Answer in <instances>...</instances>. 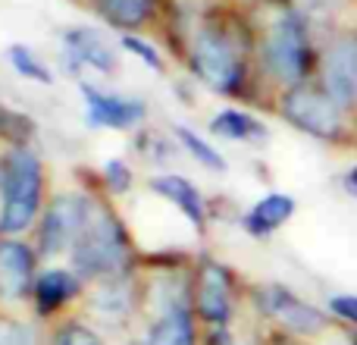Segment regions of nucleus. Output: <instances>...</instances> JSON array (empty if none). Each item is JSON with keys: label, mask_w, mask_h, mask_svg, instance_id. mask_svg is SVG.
Returning <instances> with one entry per match:
<instances>
[{"label": "nucleus", "mask_w": 357, "mask_h": 345, "mask_svg": "<svg viewBox=\"0 0 357 345\" xmlns=\"http://www.w3.org/2000/svg\"><path fill=\"white\" fill-rule=\"evenodd\" d=\"M329 308L339 317H345L348 323H357V295H335L333 302H329Z\"/></svg>", "instance_id": "26"}, {"label": "nucleus", "mask_w": 357, "mask_h": 345, "mask_svg": "<svg viewBox=\"0 0 357 345\" xmlns=\"http://www.w3.org/2000/svg\"><path fill=\"white\" fill-rule=\"evenodd\" d=\"M291 214H295V201H291L289 195H282V191H273V195L260 198L251 207V214H248V229L257 235L273 233V229L282 226Z\"/></svg>", "instance_id": "14"}, {"label": "nucleus", "mask_w": 357, "mask_h": 345, "mask_svg": "<svg viewBox=\"0 0 357 345\" xmlns=\"http://www.w3.org/2000/svg\"><path fill=\"white\" fill-rule=\"evenodd\" d=\"M282 113L291 126L304 129L307 135H317V138H339L342 135V113H339V104H335L329 94H320V91H289L282 98Z\"/></svg>", "instance_id": "4"}, {"label": "nucleus", "mask_w": 357, "mask_h": 345, "mask_svg": "<svg viewBox=\"0 0 357 345\" xmlns=\"http://www.w3.org/2000/svg\"><path fill=\"white\" fill-rule=\"evenodd\" d=\"M176 135H178V142L185 145V151H188V154L195 157L197 163H204L207 170H220V172L226 170V161H222V154H220V151H216L210 142H204L201 135H195V132L185 129V126H178Z\"/></svg>", "instance_id": "20"}, {"label": "nucleus", "mask_w": 357, "mask_h": 345, "mask_svg": "<svg viewBox=\"0 0 357 345\" xmlns=\"http://www.w3.org/2000/svg\"><path fill=\"white\" fill-rule=\"evenodd\" d=\"M35 258L22 242H0V298L16 302L31 289Z\"/></svg>", "instance_id": "10"}, {"label": "nucleus", "mask_w": 357, "mask_h": 345, "mask_svg": "<svg viewBox=\"0 0 357 345\" xmlns=\"http://www.w3.org/2000/svg\"><path fill=\"white\" fill-rule=\"evenodd\" d=\"M345 185H348V191H351V195L357 198V167H354V170L345 176Z\"/></svg>", "instance_id": "27"}, {"label": "nucleus", "mask_w": 357, "mask_h": 345, "mask_svg": "<svg viewBox=\"0 0 357 345\" xmlns=\"http://www.w3.org/2000/svg\"><path fill=\"white\" fill-rule=\"evenodd\" d=\"M148 345H195V327H191L188 308H169L154 323Z\"/></svg>", "instance_id": "16"}, {"label": "nucleus", "mask_w": 357, "mask_h": 345, "mask_svg": "<svg viewBox=\"0 0 357 345\" xmlns=\"http://www.w3.org/2000/svg\"><path fill=\"white\" fill-rule=\"evenodd\" d=\"M104 176H107V182H110V189H113V191H129V185H132V172H129V167H126L123 161H107Z\"/></svg>", "instance_id": "25"}, {"label": "nucleus", "mask_w": 357, "mask_h": 345, "mask_svg": "<svg viewBox=\"0 0 357 345\" xmlns=\"http://www.w3.org/2000/svg\"><path fill=\"white\" fill-rule=\"evenodd\" d=\"M260 308L270 317H276L282 327L295 330V333H301V336H314L326 327V317H323L314 304L301 302V298L291 295L282 286H266V289H260Z\"/></svg>", "instance_id": "7"}, {"label": "nucleus", "mask_w": 357, "mask_h": 345, "mask_svg": "<svg viewBox=\"0 0 357 345\" xmlns=\"http://www.w3.org/2000/svg\"><path fill=\"white\" fill-rule=\"evenodd\" d=\"M10 63L19 75H25V79H31V82H41V85H50V82H54L47 69L35 60V54H31L29 47H22V44H13L10 47Z\"/></svg>", "instance_id": "21"}, {"label": "nucleus", "mask_w": 357, "mask_h": 345, "mask_svg": "<svg viewBox=\"0 0 357 345\" xmlns=\"http://www.w3.org/2000/svg\"><path fill=\"white\" fill-rule=\"evenodd\" d=\"M197 311L210 323H226L229 317V277L222 267L204 264L197 277Z\"/></svg>", "instance_id": "12"}, {"label": "nucleus", "mask_w": 357, "mask_h": 345, "mask_svg": "<svg viewBox=\"0 0 357 345\" xmlns=\"http://www.w3.org/2000/svg\"><path fill=\"white\" fill-rule=\"evenodd\" d=\"M82 98H85L88 123L104 126V129H132L135 123H142L144 104L132 98H116V94L98 91L91 85H82Z\"/></svg>", "instance_id": "8"}, {"label": "nucleus", "mask_w": 357, "mask_h": 345, "mask_svg": "<svg viewBox=\"0 0 357 345\" xmlns=\"http://www.w3.org/2000/svg\"><path fill=\"white\" fill-rule=\"evenodd\" d=\"M154 0H100V10L113 25H138L142 19H148Z\"/></svg>", "instance_id": "18"}, {"label": "nucleus", "mask_w": 357, "mask_h": 345, "mask_svg": "<svg viewBox=\"0 0 357 345\" xmlns=\"http://www.w3.org/2000/svg\"><path fill=\"white\" fill-rule=\"evenodd\" d=\"M191 66L216 91H232L241 79L238 57L220 31H197L191 44Z\"/></svg>", "instance_id": "3"}, {"label": "nucleus", "mask_w": 357, "mask_h": 345, "mask_svg": "<svg viewBox=\"0 0 357 345\" xmlns=\"http://www.w3.org/2000/svg\"><path fill=\"white\" fill-rule=\"evenodd\" d=\"M210 129L220 138H232V142H260L266 138V126L257 117L241 110H222L210 119Z\"/></svg>", "instance_id": "15"}, {"label": "nucleus", "mask_w": 357, "mask_h": 345, "mask_svg": "<svg viewBox=\"0 0 357 345\" xmlns=\"http://www.w3.org/2000/svg\"><path fill=\"white\" fill-rule=\"evenodd\" d=\"M94 308L100 311V314H107L110 321H116V317H126L132 308V292L126 283H119V279H113L110 286H104V289L98 292V298H94Z\"/></svg>", "instance_id": "19"}, {"label": "nucleus", "mask_w": 357, "mask_h": 345, "mask_svg": "<svg viewBox=\"0 0 357 345\" xmlns=\"http://www.w3.org/2000/svg\"><path fill=\"white\" fill-rule=\"evenodd\" d=\"M35 292H38V308L54 311L79 292V283H75V277L69 270H47L41 279H38Z\"/></svg>", "instance_id": "17"}, {"label": "nucleus", "mask_w": 357, "mask_h": 345, "mask_svg": "<svg viewBox=\"0 0 357 345\" xmlns=\"http://www.w3.org/2000/svg\"><path fill=\"white\" fill-rule=\"evenodd\" d=\"M91 204L79 195H60L44 214V226H41V254L54 258V254L66 251L75 245V239L82 235V226L88 220Z\"/></svg>", "instance_id": "6"}, {"label": "nucleus", "mask_w": 357, "mask_h": 345, "mask_svg": "<svg viewBox=\"0 0 357 345\" xmlns=\"http://www.w3.org/2000/svg\"><path fill=\"white\" fill-rule=\"evenodd\" d=\"M151 189L157 191L160 198H167V201H173L178 210H182L185 216H188L195 226H201L204 223V201H201V191L195 189V185L188 182V179L182 176H157L154 182H151Z\"/></svg>", "instance_id": "13"}, {"label": "nucleus", "mask_w": 357, "mask_h": 345, "mask_svg": "<svg viewBox=\"0 0 357 345\" xmlns=\"http://www.w3.org/2000/svg\"><path fill=\"white\" fill-rule=\"evenodd\" d=\"M123 47H126V50H132L135 57H142V60L148 63L151 69H160V63H163V60H160V54H157V50L151 47L148 41H142V38H135V35H126V38H123Z\"/></svg>", "instance_id": "24"}, {"label": "nucleus", "mask_w": 357, "mask_h": 345, "mask_svg": "<svg viewBox=\"0 0 357 345\" xmlns=\"http://www.w3.org/2000/svg\"><path fill=\"white\" fill-rule=\"evenodd\" d=\"M63 50H66V60L73 63H85V66L98 69V73L110 75L116 69L113 60V50L104 44V38L91 29H69L63 35Z\"/></svg>", "instance_id": "11"}, {"label": "nucleus", "mask_w": 357, "mask_h": 345, "mask_svg": "<svg viewBox=\"0 0 357 345\" xmlns=\"http://www.w3.org/2000/svg\"><path fill=\"white\" fill-rule=\"evenodd\" d=\"M0 345H38L35 330H31L29 323L0 321Z\"/></svg>", "instance_id": "22"}, {"label": "nucleus", "mask_w": 357, "mask_h": 345, "mask_svg": "<svg viewBox=\"0 0 357 345\" xmlns=\"http://www.w3.org/2000/svg\"><path fill=\"white\" fill-rule=\"evenodd\" d=\"M266 63L282 82H298L307 73V35L298 16H282L266 38Z\"/></svg>", "instance_id": "5"}, {"label": "nucleus", "mask_w": 357, "mask_h": 345, "mask_svg": "<svg viewBox=\"0 0 357 345\" xmlns=\"http://www.w3.org/2000/svg\"><path fill=\"white\" fill-rule=\"evenodd\" d=\"M73 264L82 277H116L126 264L123 229L98 204H91L82 235L73 245Z\"/></svg>", "instance_id": "1"}, {"label": "nucleus", "mask_w": 357, "mask_h": 345, "mask_svg": "<svg viewBox=\"0 0 357 345\" xmlns=\"http://www.w3.org/2000/svg\"><path fill=\"white\" fill-rule=\"evenodd\" d=\"M41 204V163L31 151L19 148L10 154L3 172V214L0 229L3 233H22L31 226Z\"/></svg>", "instance_id": "2"}, {"label": "nucleus", "mask_w": 357, "mask_h": 345, "mask_svg": "<svg viewBox=\"0 0 357 345\" xmlns=\"http://www.w3.org/2000/svg\"><path fill=\"white\" fill-rule=\"evenodd\" d=\"M323 82L326 94L339 107H351L357 101V44L339 41L329 47L326 63H323Z\"/></svg>", "instance_id": "9"}, {"label": "nucleus", "mask_w": 357, "mask_h": 345, "mask_svg": "<svg viewBox=\"0 0 357 345\" xmlns=\"http://www.w3.org/2000/svg\"><path fill=\"white\" fill-rule=\"evenodd\" d=\"M333 345H348V342H333Z\"/></svg>", "instance_id": "28"}, {"label": "nucleus", "mask_w": 357, "mask_h": 345, "mask_svg": "<svg viewBox=\"0 0 357 345\" xmlns=\"http://www.w3.org/2000/svg\"><path fill=\"white\" fill-rule=\"evenodd\" d=\"M56 345H104V342H100V336L94 330L82 327V323H69V327L60 330Z\"/></svg>", "instance_id": "23"}]
</instances>
